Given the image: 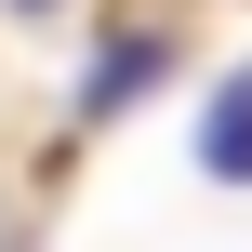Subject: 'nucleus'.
Segmentation results:
<instances>
[{
    "mask_svg": "<svg viewBox=\"0 0 252 252\" xmlns=\"http://www.w3.org/2000/svg\"><path fill=\"white\" fill-rule=\"evenodd\" d=\"M159 66H173L159 27H106V40H93V80H80V120H120L133 93H159Z\"/></svg>",
    "mask_w": 252,
    "mask_h": 252,
    "instance_id": "obj_1",
    "label": "nucleus"
},
{
    "mask_svg": "<svg viewBox=\"0 0 252 252\" xmlns=\"http://www.w3.org/2000/svg\"><path fill=\"white\" fill-rule=\"evenodd\" d=\"M199 173L213 186H252V66L213 93V120H199Z\"/></svg>",
    "mask_w": 252,
    "mask_h": 252,
    "instance_id": "obj_2",
    "label": "nucleus"
},
{
    "mask_svg": "<svg viewBox=\"0 0 252 252\" xmlns=\"http://www.w3.org/2000/svg\"><path fill=\"white\" fill-rule=\"evenodd\" d=\"M13 13H53V0H13Z\"/></svg>",
    "mask_w": 252,
    "mask_h": 252,
    "instance_id": "obj_3",
    "label": "nucleus"
}]
</instances>
